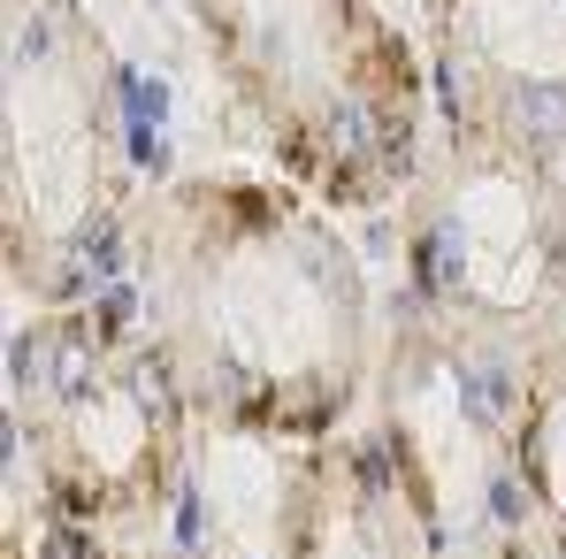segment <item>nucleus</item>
<instances>
[{
    "label": "nucleus",
    "instance_id": "obj_1",
    "mask_svg": "<svg viewBox=\"0 0 566 559\" xmlns=\"http://www.w3.org/2000/svg\"><path fill=\"white\" fill-rule=\"evenodd\" d=\"M130 269L199 429L329 445L376 391V291L291 177H169L130 199Z\"/></svg>",
    "mask_w": 566,
    "mask_h": 559
},
{
    "label": "nucleus",
    "instance_id": "obj_2",
    "mask_svg": "<svg viewBox=\"0 0 566 559\" xmlns=\"http://www.w3.org/2000/svg\"><path fill=\"white\" fill-rule=\"evenodd\" d=\"M191 15L276 177L329 215H376L413 191L437 77L382 0H191Z\"/></svg>",
    "mask_w": 566,
    "mask_h": 559
},
{
    "label": "nucleus",
    "instance_id": "obj_3",
    "mask_svg": "<svg viewBox=\"0 0 566 559\" xmlns=\"http://www.w3.org/2000/svg\"><path fill=\"white\" fill-rule=\"evenodd\" d=\"M185 383L154 330L115 322L99 299L39 307L8 345V475L85 529L146 521L177 498L191 460Z\"/></svg>",
    "mask_w": 566,
    "mask_h": 559
},
{
    "label": "nucleus",
    "instance_id": "obj_4",
    "mask_svg": "<svg viewBox=\"0 0 566 559\" xmlns=\"http://www.w3.org/2000/svg\"><path fill=\"white\" fill-rule=\"evenodd\" d=\"M115 62L77 0H8L0 77V269L23 307H85L130 238Z\"/></svg>",
    "mask_w": 566,
    "mask_h": 559
},
{
    "label": "nucleus",
    "instance_id": "obj_5",
    "mask_svg": "<svg viewBox=\"0 0 566 559\" xmlns=\"http://www.w3.org/2000/svg\"><path fill=\"white\" fill-rule=\"evenodd\" d=\"M398 283L444 353L521 369L566 345V162L444 131L398 199Z\"/></svg>",
    "mask_w": 566,
    "mask_h": 559
},
{
    "label": "nucleus",
    "instance_id": "obj_6",
    "mask_svg": "<svg viewBox=\"0 0 566 559\" xmlns=\"http://www.w3.org/2000/svg\"><path fill=\"white\" fill-rule=\"evenodd\" d=\"M276 559H452L444 483L421 437L382 414L306 445L276 521Z\"/></svg>",
    "mask_w": 566,
    "mask_h": 559
},
{
    "label": "nucleus",
    "instance_id": "obj_7",
    "mask_svg": "<svg viewBox=\"0 0 566 559\" xmlns=\"http://www.w3.org/2000/svg\"><path fill=\"white\" fill-rule=\"evenodd\" d=\"M444 131L566 162V0H421Z\"/></svg>",
    "mask_w": 566,
    "mask_h": 559
},
{
    "label": "nucleus",
    "instance_id": "obj_8",
    "mask_svg": "<svg viewBox=\"0 0 566 559\" xmlns=\"http://www.w3.org/2000/svg\"><path fill=\"white\" fill-rule=\"evenodd\" d=\"M497 453L513 490L528 498V521L566 552V345H544L536 361L513 369Z\"/></svg>",
    "mask_w": 566,
    "mask_h": 559
},
{
    "label": "nucleus",
    "instance_id": "obj_9",
    "mask_svg": "<svg viewBox=\"0 0 566 559\" xmlns=\"http://www.w3.org/2000/svg\"><path fill=\"white\" fill-rule=\"evenodd\" d=\"M8 559H115V552H107V529H85V521L46 514L39 490H31V514L8 506Z\"/></svg>",
    "mask_w": 566,
    "mask_h": 559
},
{
    "label": "nucleus",
    "instance_id": "obj_10",
    "mask_svg": "<svg viewBox=\"0 0 566 559\" xmlns=\"http://www.w3.org/2000/svg\"><path fill=\"white\" fill-rule=\"evenodd\" d=\"M452 559H566L544 529L536 537H521V529H505V537H490V545H474V552H452Z\"/></svg>",
    "mask_w": 566,
    "mask_h": 559
},
{
    "label": "nucleus",
    "instance_id": "obj_11",
    "mask_svg": "<svg viewBox=\"0 0 566 559\" xmlns=\"http://www.w3.org/2000/svg\"><path fill=\"white\" fill-rule=\"evenodd\" d=\"M146 559H207V552H185V545H177V552H146Z\"/></svg>",
    "mask_w": 566,
    "mask_h": 559
}]
</instances>
